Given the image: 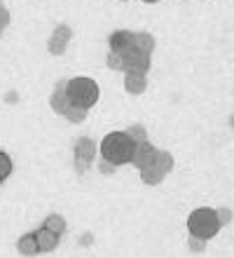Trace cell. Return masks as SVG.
<instances>
[{
    "mask_svg": "<svg viewBox=\"0 0 234 258\" xmlns=\"http://www.w3.org/2000/svg\"><path fill=\"white\" fill-rule=\"evenodd\" d=\"M136 143L127 136V132H110V134L101 141V157L106 164L122 167V164L131 162V153H134Z\"/></svg>",
    "mask_w": 234,
    "mask_h": 258,
    "instance_id": "cell-1",
    "label": "cell"
},
{
    "mask_svg": "<svg viewBox=\"0 0 234 258\" xmlns=\"http://www.w3.org/2000/svg\"><path fill=\"white\" fill-rule=\"evenodd\" d=\"M222 225L218 221V214L215 209H208V207H199L194 209L190 216H187V230H190V237L197 239H211L218 235Z\"/></svg>",
    "mask_w": 234,
    "mask_h": 258,
    "instance_id": "cell-2",
    "label": "cell"
},
{
    "mask_svg": "<svg viewBox=\"0 0 234 258\" xmlns=\"http://www.w3.org/2000/svg\"><path fill=\"white\" fill-rule=\"evenodd\" d=\"M99 85L92 78H73L66 82V96L70 106L89 110L94 103L99 101Z\"/></svg>",
    "mask_w": 234,
    "mask_h": 258,
    "instance_id": "cell-3",
    "label": "cell"
},
{
    "mask_svg": "<svg viewBox=\"0 0 234 258\" xmlns=\"http://www.w3.org/2000/svg\"><path fill=\"white\" fill-rule=\"evenodd\" d=\"M122 71L124 73H138V75H145L150 71V56L143 54L140 49L136 47H129L127 52H122Z\"/></svg>",
    "mask_w": 234,
    "mask_h": 258,
    "instance_id": "cell-4",
    "label": "cell"
},
{
    "mask_svg": "<svg viewBox=\"0 0 234 258\" xmlns=\"http://www.w3.org/2000/svg\"><path fill=\"white\" fill-rule=\"evenodd\" d=\"M70 35H73V31L68 26H56L54 28V33L49 35V42H47V49H49V54L59 56L66 52L68 42H70Z\"/></svg>",
    "mask_w": 234,
    "mask_h": 258,
    "instance_id": "cell-5",
    "label": "cell"
},
{
    "mask_svg": "<svg viewBox=\"0 0 234 258\" xmlns=\"http://www.w3.org/2000/svg\"><path fill=\"white\" fill-rule=\"evenodd\" d=\"M96 157V143L92 139H80L75 143V162H77V169H87L89 164L94 162Z\"/></svg>",
    "mask_w": 234,
    "mask_h": 258,
    "instance_id": "cell-6",
    "label": "cell"
},
{
    "mask_svg": "<svg viewBox=\"0 0 234 258\" xmlns=\"http://www.w3.org/2000/svg\"><path fill=\"white\" fill-rule=\"evenodd\" d=\"M154 157H157V148H154L150 141L136 143L134 153H131V164L138 167V169H143V167H147L150 162H154Z\"/></svg>",
    "mask_w": 234,
    "mask_h": 258,
    "instance_id": "cell-7",
    "label": "cell"
},
{
    "mask_svg": "<svg viewBox=\"0 0 234 258\" xmlns=\"http://www.w3.org/2000/svg\"><path fill=\"white\" fill-rule=\"evenodd\" d=\"M108 45H110V52H115V54H122V52H127L129 47H134V33L131 31H115V33H110V38H108Z\"/></svg>",
    "mask_w": 234,
    "mask_h": 258,
    "instance_id": "cell-8",
    "label": "cell"
},
{
    "mask_svg": "<svg viewBox=\"0 0 234 258\" xmlns=\"http://www.w3.org/2000/svg\"><path fill=\"white\" fill-rule=\"evenodd\" d=\"M33 237H35V244H38V251H42V253L54 251V249H56V244H59V235L49 232L47 228H40V230H35Z\"/></svg>",
    "mask_w": 234,
    "mask_h": 258,
    "instance_id": "cell-9",
    "label": "cell"
},
{
    "mask_svg": "<svg viewBox=\"0 0 234 258\" xmlns=\"http://www.w3.org/2000/svg\"><path fill=\"white\" fill-rule=\"evenodd\" d=\"M164 176H167V171L157 164V160L140 169V178H143V183H147V185H160L162 181H164Z\"/></svg>",
    "mask_w": 234,
    "mask_h": 258,
    "instance_id": "cell-10",
    "label": "cell"
},
{
    "mask_svg": "<svg viewBox=\"0 0 234 258\" xmlns=\"http://www.w3.org/2000/svg\"><path fill=\"white\" fill-rule=\"evenodd\" d=\"M49 103H52L54 113H59V115L66 113V108L70 106V103H68V96H66V82H59V85H56V89H54Z\"/></svg>",
    "mask_w": 234,
    "mask_h": 258,
    "instance_id": "cell-11",
    "label": "cell"
},
{
    "mask_svg": "<svg viewBox=\"0 0 234 258\" xmlns=\"http://www.w3.org/2000/svg\"><path fill=\"white\" fill-rule=\"evenodd\" d=\"M147 87V80L145 75H138V73H127L124 75V89H127L129 94H143Z\"/></svg>",
    "mask_w": 234,
    "mask_h": 258,
    "instance_id": "cell-12",
    "label": "cell"
},
{
    "mask_svg": "<svg viewBox=\"0 0 234 258\" xmlns=\"http://www.w3.org/2000/svg\"><path fill=\"white\" fill-rule=\"evenodd\" d=\"M42 228H47L49 232H54V235H63L66 232V218L61 216V214H49V216L45 218V223H42Z\"/></svg>",
    "mask_w": 234,
    "mask_h": 258,
    "instance_id": "cell-13",
    "label": "cell"
},
{
    "mask_svg": "<svg viewBox=\"0 0 234 258\" xmlns=\"http://www.w3.org/2000/svg\"><path fill=\"white\" fill-rule=\"evenodd\" d=\"M134 47L150 56L154 52V38L150 33H134Z\"/></svg>",
    "mask_w": 234,
    "mask_h": 258,
    "instance_id": "cell-14",
    "label": "cell"
},
{
    "mask_svg": "<svg viewBox=\"0 0 234 258\" xmlns=\"http://www.w3.org/2000/svg\"><path fill=\"white\" fill-rule=\"evenodd\" d=\"M17 251H19L21 256H35V253H40L33 235H21L19 242H17Z\"/></svg>",
    "mask_w": 234,
    "mask_h": 258,
    "instance_id": "cell-15",
    "label": "cell"
},
{
    "mask_svg": "<svg viewBox=\"0 0 234 258\" xmlns=\"http://www.w3.org/2000/svg\"><path fill=\"white\" fill-rule=\"evenodd\" d=\"M63 117H66L68 122L77 124V122H82V120L87 117V110H85V108H77V106H68L66 113H63Z\"/></svg>",
    "mask_w": 234,
    "mask_h": 258,
    "instance_id": "cell-16",
    "label": "cell"
},
{
    "mask_svg": "<svg viewBox=\"0 0 234 258\" xmlns=\"http://www.w3.org/2000/svg\"><path fill=\"white\" fill-rule=\"evenodd\" d=\"M10 174H12V160H10L7 153L0 150V181H5Z\"/></svg>",
    "mask_w": 234,
    "mask_h": 258,
    "instance_id": "cell-17",
    "label": "cell"
},
{
    "mask_svg": "<svg viewBox=\"0 0 234 258\" xmlns=\"http://www.w3.org/2000/svg\"><path fill=\"white\" fill-rule=\"evenodd\" d=\"M127 136H129V139H131L134 143H143V141H147L145 129L140 127V124H134V127H129V129H127Z\"/></svg>",
    "mask_w": 234,
    "mask_h": 258,
    "instance_id": "cell-18",
    "label": "cell"
},
{
    "mask_svg": "<svg viewBox=\"0 0 234 258\" xmlns=\"http://www.w3.org/2000/svg\"><path fill=\"white\" fill-rule=\"evenodd\" d=\"M108 68H113V71H122V56L110 52L108 54Z\"/></svg>",
    "mask_w": 234,
    "mask_h": 258,
    "instance_id": "cell-19",
    "label": "cell"
},
{
    "mask_svg": "<svg viewBox=\"0 0 234 258\" xmlns=\"http://www.w3.org/2000/svg\"><path fill=\"white\" fill-rule=\"evenodd\" d=\"M215 214H218V221H220V225L232 223V211H229V209H218Z\"/></svg>",
    "mask_w": 234,
    "mask_h": 258,
    "instance_id": "cell-20",
    "label": "cell"
},
{
    "mask_svg": "<svg viewBox=\"0 0 234 258\" xmlns=\"http://www.w3.org/2000/svg\"><path fill=\"white\" fill-rule=\"evenodd\" d=\"M7 21H10V14H7L5 5H3V3H0V33H3V31H5Z\"/></svg>",
    "mask_w": 234,
    "mask_h": 258,
    "instance_id": "cell-21",
    "label": "cell"
},
{
    "mask_svg": "<svg viewBox=\"0 0 234 258\" xmlns=\"http://www.w3.org/2000/svg\"><path fill=\"white\" fill-rule=\"evenodd\" d=\"M204 239H197V237H190V249H194V251H201L204 249V244H201Z\"/></svg>",
    "mask_w": 234,
    "mask_h": 258,
    "instance_id": "cell-22",
    "label": "cell"
},
{
    "mask_svg": "<svg viewBox=\"0 0 234 258\" xmlns=\"http://www.w3.org/2000/svg\"><path fill=\"white\" fill-rule=\"evenodd\" d=\"M143 3H160V0H143Z\"/></svg>",
    "mask_w": 234,
    "mask_h": 258,
    "instance_id": "cell-23",
    "label": "cell"
}]
</instances>
